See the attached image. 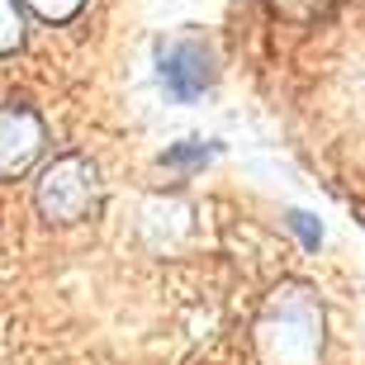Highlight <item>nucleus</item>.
<instances>
[{
  "label": "nucleus",
  "mask_w": 365,
  "mask_h": 365,
  "mask_svg": "<svg viewBox=\"0 0 365 365\" xmlns=\"http://www.w3.org/2000/svg\"><path fill=\"white\" fill-rule=\"evenodd\" d=\"M261 365H318L323 361V309L313 289L280 284L257 313L252 327Z\"/></svg>",
  "instance_id": "nucleus-1"
},
{
  "label": "nucleus",
  "mask_w": 365,
  "mask_h": 365,
  "mask_svg": "<svg viewBox=\"0 0 365 365\" xmlns=\"http://www.w3.org/2000/svg\"><path fill=\"white\" fill-rule=\"evenodd\" d=\"M34 200L48 223H81L100 204V171L86 157H57L53 166H43Z\"/></svg>",
  "instance_id": "nucleus-2"
},
{
  "label": "nucleus",
  "mask_w": 365,
  "mask_h": 365,
  "mask_svg": "<svg viewBox=\"0 0 365 365\" xmlns=\"http://www.w3.org/2000/svg\"><path fill=\"white\" fill-rule=\"evenodd\" d=\"M162 81H166V91H171V100H180V105L200 100V95L214 86V53L195 38L171 43L162 53Z\"/></svg>",
  "instance_id": "nucleus-3"
},
{
  "label": "nucleus",
  "mask_w": 365,
  "mask_h": 365,
  "mask_svg": "<svg viewBox=\"0 0 365 365\" xmlns=\"http://www.w3.org/2000/svg\"><path fill=\"white\" fill-rule=\"evenodd\" d=\"M38 152H43V123L19 105L0 109V180L29 171Z\"/></svg>",
  "instance_id": "nucleus-4"
},
{
  "label": "nucleus",
  "mask_w": 365,
  "mask_h": 365,
  "mask_svg": "<svg viewBox=\"0 0 365 365\" xmlns=\"http://www.w3.org/2000/svg\"><path fill=\"white\" fill-rule=\"evenodd\" d=\"M271 10L280 19H289V24H309V19H318L327 10V0H271Z\"/></svg>",
  "instance_id": "nucleus-5"
},
{
  "label": "nucleus",
  "mask_w": 365,
  "mask_h": 365,
  "mask_svg": "<svg viewBox=\"0 0 365 365\" xmlns=\"http://www.w3.org/2000/svg\"><path fill=\"white\" fill-rule=\"evenodd\" d=\"M19 10H14V0H0V53H10L14 43H19Z\"/></svg>",
  "instance_id": "nucleus-6"
},
{
  "label": "nucleus",
  "mask_w": 365,
  "mask_h": 365,
  "mask_svg": "<svg viewBox=\"0 0 365 365\" xmlns=\"http://www.w3.org/2000/svg\"><path fill=\"white\" fill-rule=\"evenodd\" d=\"M34 14H43V19H71V14L81 10L86 0H24Z\"/></svg>",
  "instance_id": "nucleus-7"
},
{
  "label": "nucleus",
  "mask_w": 365,
  "mask_h": 365,
  "mask_svg": "<svg viewBox=\"0 0 365 365\" xmlns=\"http://www.w3.org/2000/svg\"><path fill=\"white\" fill-rule=\"evenodd\" d=\"M289 223L304 232V242H309V247H318V228H313V218H309V214H289Z\"/></svg>",
  "instance_id": "nucleus-8"
}]
</instances>
